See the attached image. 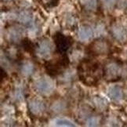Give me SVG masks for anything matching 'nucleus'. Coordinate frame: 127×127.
Segmentation results:
<instances>
[{"label": "nucleus", "instance_id": "obj_1", "mask_svg": "<svg viewBox=\"0 0 127 127\" xmlns=\"http://www.w3.org/2000/svg\"><path fill=\"white\" fill-rule=\"evenodd\" d=\"M35 90L42 94H49L54 89V84L51 79L47 78H40L34 84Z\"/></svg>", "mask_w": 127, "mask_h": 127}, {"label": "nucleus", "instance_id": "obj_2", "mask_svg": "<svg viewBox=\"0 0 127 127\" xmlns=\"http://www.w3.org/2000/svg\"><path fill=\"white\" fill-rule=\"evenodd\" d=\"M105 78L107 80H115L119 79L121 74V68L117 63L111 62L107 64L104 70Z\"/></svg>", "mask_w": 127, "mask_h": 127}, {"label": "nucleus", "instance_id": "obj_3", "mask_svg": "<svg viewBox=\"0 0 127 127\" xmlns=\"http://www.w3.org/2000/svg\"><path fill=\"white\" fill-rule=\"evenodd\" d=\"M54 42L57 50L60 53H65L71 46V41L69 38L61 33L56 34L54 37Z\"/></svg>", "mask_w": 127, "mask_h": 127}, {"label": "nucleus", "instance_id": "obj_4", "mask_svg": "<svg viewBox=\"0 0 127 127\" xmlns=\"http://www.w3.org/2000/svg\"><path fill=\"white\" fill-rule=\"evenodd\" d=\"M52 51V44L48 39L40 41L38 44L36 52L42 57H46L50 55Z\"/></svg>", "mask_w": 127, "mask_h": 127}, {"label": "nucleus", "instance_id": "obj_5", "mask_svg": "<svg viewBox=\"0 0 127 127\" xmlns=\"http://www.w3.org/2000/svg\"><path fill=\"white\" fill-rule=\"evenodd\" d=\"M111 33L116 40L121 42H123L124 41L126 40L127 31L126 28L122 25V24H115L111 28Z\"/></svg>", "mask_w": 127, "mask_h": 127}, {"label": "nucleus", "instance_id": "obj_6", "mask_svg": "<svg viewBox=\"0 0 127 127\" xmlns=\"http://www.w3.org/2000/svg\"><path fill=\"white\" fill-rule=\"evenodd\" d=\"M91 50L92 52H94L96 54L101 55L104 54L108 51V46H107V43L104 40H97L92 44Z\"/></svg>", "mask_w": 127, "mask_h": 127}, {"label": "nucleus", "instance_id": "obj_7", "mask_svg": "<svg viewBox=\"0 0 127 127\" xmlns=\"http://www.w3.org/2000/svg\"><path fill=\"white\" fill-rule=\"evenodd\" d=\"M28 107L30 111L35 115H38L45 110V105L43 102L38 99H32L28 102Z\"/></svg>", "mask_w": 127, "mask_h": 127}, {"label": "nucleus", "instance_id": "obj_8", "mask_svg": "<svg viewBox=\"0 0 127 127\" xmlns=\"http://www.w3.org/2000/svg\"><path fill=\"white\" fill-rule=\"evenodd\" d=\"M108 96L111 100L115 101H119L123 97V89L119 86H111L108 90Z\"/></svg>", "mask_w": 127, "mask_h": 127}, {"label": "nucleus", "instance_id": "obj_9", "mask_svg": "<svg viewBox=\"0 0 127 127\" xmlns=\"http://www.w3.org/2000/svg\"><path fill=\"white\" fill-rule=\"evenodd\" d=\"M93 36L92 28L88 25H83L80 27L79 30V37L81 40L86 41L89 40Z\"/></svg>", "mask_w": 127, "mask_h": 127}, {"label": "nucleus", "instance_id": "obj_10", "mask_svg": "<svg viewBox=\"0 0 127 127\" xmlns=\"http://www.w3.org/2000/svg\"><path fill=\"white\" fill-rule=\"evenodd\" d=\"M34 70H35V67H34V65L30 62H26L24 63V64L21 67V72L22 74L26 75V76H29L32 75V73L34 72Z\"/></svg>", "mask_w": 127, "mask_h": 127}, {"label": "nucleus", "instance_id": "obj_11", "mask_svg": "<svg viewBox=\"0 0 127 127\" xmlns=\"http://www.w3.org/2000/svg\"><path fill=\"white\" fill-rule=\"evenodd\" d=\"M32 19V14L27 11L21 12L20 14H19V17H18L19 21L21 22L22 24H28L29 23H31Z\"/></svg>", "mask_w": 127, "mask_h": 127}, {"label": "nucleus", "instance_id": "obj_12", "mask_svg": "<svg viewBox=\"0 0 127 127\" xmlns=\"http://www.w3.org/2000/svg\"><path fill=\"white\" fill-rule=\"evenodd\" d=\"M94 103L99 109H104L107 107V100L103 99L102 97H100V96H95Z\"/></svg>", "mask_w": 127, "mask_h": 127}, {"label": "nucleus", "instance_id": "obj_13", "mask_svg": "<svg viewBox=\"0 0 127 127\" xmlns=\"http://www.w3.org/2000/svg\"><path fill=\"white\" fill-rule=\"evenodd\" d=\"M42 5H43L46 7H53L55 6L58 3V0H38Z\"/></svg>", "mask_w": 127, "mask_h": 127}, {"label": "nucleus", "instance_id": "obj_14", "mask_svg": "<svg viewBox=\"0 0 127 127\" xmlns=\"http://www.w3.org/2000/svg\"><path fill=\"white\" fill-rule=\"evenodd\" d=\"M65 108V106L64 104L61 101H57L56 102L55 104H53V105L52 106V109L53 111L55 112H61L63 111Z\"/></svg>", "mask_w": 127, "mask_h": 127}, {"label": "nucleus", "instance_id": "obj_15", "mask_svg": "<svg viewBox=\"0 0 127 127\" xmlns=\"http://www.w3.org/2000/svg\"><path fill=\"white\" fill-rule=\"evenodd\" d=\"M56 125L57 126H75V124H73L71 121L66 120V119H58L56 121Z\"/></svg>", "mask_w": 127, "mask_h": 127}, {"label": "nucleus", "instance_id": "obj_16", "mask_svg": "<svg viewBox=\"0 0 127 127\" xmlns=\"http://www.w3.org/2000/svg\"><path fill=\"white\" fill-rule=\"evenodd\" d=\"M23 45H24V49L28 51V52H32L33 50H34V48H33V46H32V43L31 42L30 40H28V39H24V42H23Z\"/></svg>", "mask_w": 127, "mask_h": 127}, {"label": "nucleus", "instance_id": "obj_17", "mask_svg": "<svg viewBox=\"0 0 127 127\" xmlns=\"http://www.w3.org/2000/svg\"><path fill=\"white\" fill-rule=\"evenodd\" d=\"M102 2H103L104 5L107 7V8H111L114 6V5L116 3L117 0H102Z\"/></svg>", "mask_w": 127, "mask_h": 127}, {"label": "nucleus", "instance_id": "obj_18", "mask_svg": "<svg viewBox=\"0 0 127 127\" xmlns=\"http://www.w3.org/2000/svg\"><path fill=\"white\" fill-rule=\"evenodd\" d=\"M2 1H10V0H2Z\"/></svg>", "mask_w": 127, "mask_h": 127}]
</instances>
